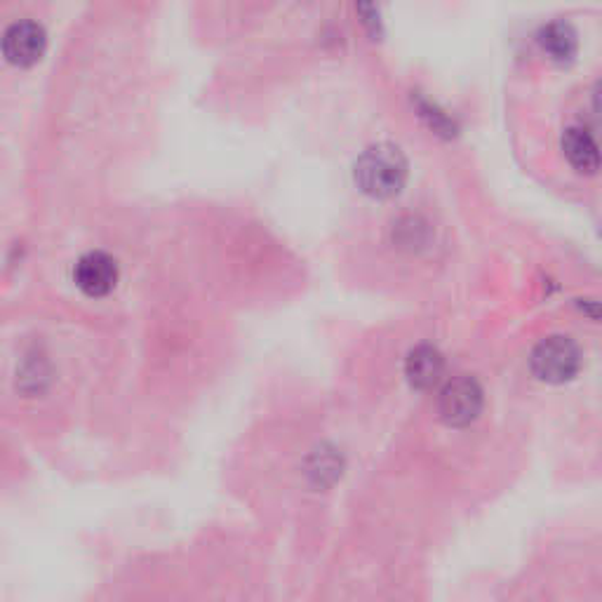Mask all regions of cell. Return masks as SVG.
<instances>
[{
  "mask_svg": "<svg viewBox=\"0 0 602 602\" xmlns=\"http://www.w3.org/2000/svg\"><path fill=\"white\" fill-rule=\"evenodd\" d=\"M405 182H408V158L394 144H376L356 162V184L370 198H394Z\"/></svg>",
  "mask_w": 602,
  "mask_h": 602,
  "instance_id": "1",
  "label": "cell"
},
{
  "mask_svg": "<svg viewBox=\"0 0 602 602\" xmlns=\"http://www.w3.org/2000/svg\"><path fill=\"white\" fill-rule=\"evenodd\" d=\"M50 48V34L36 17H17L0 32V57L12 69L28 71L43 62Z\"/></svg>",
  "mask_w": 602,
  "mask_h": 602,
  "instance_id": "2",
  "label": "cell"
},
{
  "mask_svg": "<svg viewBox=\"0 0 602 602\" xmlns=\"http://www.w3.org/2000/svg\"><path fill=\"white\" fill-rule=\"evenodd\" d=\"M530 365L537 380L546 384H565L579 374L581 351L575 339L565 335H553L534 346Z\"/></svg>",
  "mask_w": 602,
  "mask_h": 602,
  "instance_id": "3",
  "label": "cell"
},
{
  "mask_svg": "<svg viewBox=\"0 0 602 602\" xmlns=\"http://www.w3.org/2000/svg\"><path fill=\"white\" fill-rule=\"evenodd\" d=\"M483 388L473 380V376H457L445 384L441 390L438 410L447 426L463 429L473 424V421L483 412Z\"/></svg>",
  "mask_w": 602,
  "mask_h": 602,
  "instance_id": "4",
  "label": "cell"
},
{
  "mask_svg": "<svg viewBox=\"0 0 602 602\" xmlns=\"http://www.w3.org/2000/svg\"><path fill=\"white\" fill-rule=\"evenodd\" d=\"M75 285H79L81 292L87 297H107L113 292L118 282V264L111 254L93 250L83 254V257L75 262L73 268Z\"/></svg>",
  "mask_w": 602,
  "mask_h": 602,
  "instance_id": "5",
  "label": "cell"
},
{
  "mask_svg": "<svg viewBox=\"0 0 602 602\" xmlns=\"http://www.w3.org/2000/svg\"><path fill=\"white\" fill-rule=\"evenodd\" d=\"M563 154L567 162L575 168L579 174H589L593 177L600 170V154H598V144L591 130L571 125L563 132Z\"/></svg>",
  "mask_w": 602,
  "mask_h": 602,
  "instance_id": "6",
  "label": "cell"
},
{
  "mask_svg": "<svg viewBox=\"0 0 602 602\" xmlns=\"http://www.w3.org/2000/svg\"><path fill=\"white\" fill-rule=\"evenodd\" d=\"M443 372L445 358L435 346L429 344L417 346L414 351H410L408 360H405V376H408V382L419 390H426L438 384Z\"/></svg>",
  "mask_w": 602,
  "mask_h": 602,
  "instance_id": "7",
  "label": "cell"
},
{
  "mask_svg": "<svg viewBox=\"0 0 602 602\" xmlns=\"http://www.w3.org/2000/svg\"><path fill=\"white\" fill-rule=\"evenodd\" d=\"M537 40L539 48L544 50L555 64H569L579 52V36L567 22H551L546 26H541Z\"/></svg>",
  "mask_w": 602,
  "mask_h": 602,
  "instance_id": "8",
  "label": "cell"
},
{
  "mask_svg": "<svg viewBox=\"0 0 602 602\" xmlns=\"http://www.w3.org/2000/svg\"><path fill=\"white\" fill-rule=\"evenodd\" d=\"M353 5L358 12V20L365 26V32L372 38H380L382 36V12H380V5H376V0H353Z\"/></svg>",
  "mask_w": 602,
  "mask_h": 602,
  "instance_id": "9",
  "label": "cell"
}]
</instances>
